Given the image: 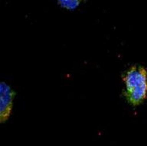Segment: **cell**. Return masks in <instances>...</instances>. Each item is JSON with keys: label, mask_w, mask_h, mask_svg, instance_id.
Instances as JSON below:
<instances>
[{"label": "cell", "mask_w": 147, "mask_h": 146, "mask_svg": "<svg viewBox=\"0 0 147 146\" xmlns=\"http://www.w3.org/2000/svg\"><path fill=\"white\" fill-rule=\"evenodd\" d=\"M125 89L123 95L132 106L141 105L147 98V69L142 65L131 66L122 76Z\"/></svg>", "instance_id": "1"}, {"label": "cell", "mask_w": 147, "mask_h": 146, "mask_svg": "<svg viewBox=\"0 0 147 146\" xmlns=\"http://www.w3.org/2000/svg\"><path fill=\"white\" fill-rule=\"evenodd\" d=\"M16 92L9 84L2 82L0 84V122L9 120L13 109Z\"/></svg>", "instance_id": "2"}, {"label": "cell", "mask_w": 147, "mask_h": 146, "mask_svg": "<svg viewBox=\"0 0 147 146\" xmlns=\"http://www.w3.org/2000/svg\"><path fill=\"white\" fill-rule=\"evenodd\" d=\"M58 4L61 7L69 10H74L77 9L82 0H57Z\"/></svg>", "instance_id": "3"}]
</instances>
